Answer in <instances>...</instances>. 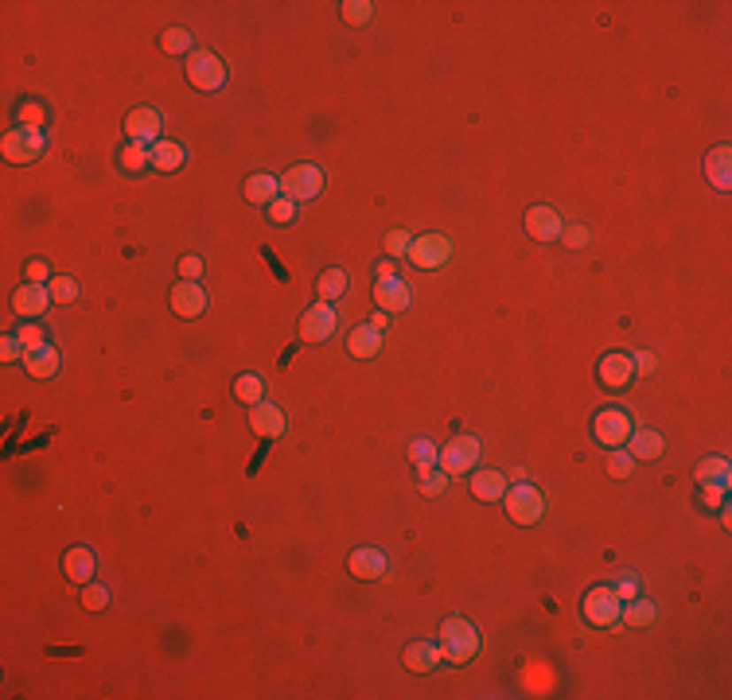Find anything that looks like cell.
Returning a JSON list of instances; mask_svg holds the SVG:
<instances>
[{
	"mask_svg": "<svg viewBox=\"0 0 732 700\" xmlns=\"http://www.w3.org/2000/svg\"><path fill=\"white\" fill-rule=\"evenodd\" d=\"M436 646H441V658L444 665H467L475 654H480V630H475L467 619L460 615H448L441 623V638H436Z\"/></svg>",
	"mask_w": 732,
	"mask_h": 700,
	"instance_id": "6da1fadb",
	"label": "cell"
},
{
	"mask_svg": "<svg viewBox=\"0 0 732 700\" xmlns=\"http://www.w3.org/2000/svg\"><path fill=\"white\" fill-rule=\"evenodd\" d=\"M503 506H506V518L514 521V526H538L542 514H545V498L538 487H530L526 479L511 482L503 495Z\"/></svg>",
	"mask_w": 732,
	"mask_h": 700,
	"instance_id": "7a4b0ae2",
	"label": "cell"
},
{
	"mask_svg": "<svg viewBox=\"0 0 732 700\" xmlns=\"http://www.w3.org/2000/svg\"><path fill=\"white\" fill-rule=\"evenodd\" d=\"M620 611H623V599L616 596V588H612V584H597V588L589 591V596L581 599L584 623L597 627V630L616 627V623H620Z\"/></svg>",
	"mask_w": 732,
	"mask_h": 700,
	"instance_id": "3957f363",
	"label": "cell"
},
{
	"mask_svg": "<svg viewBox=\"0 0 732 700\" xmlns=\"http://www.w3.org/2000/svg\"><path fill=\"white\" fill-rule=\"evenodd\" d=\"M631 428H636V424H631V412L623 405H604V409H597V417H592V436H597V443L608 451L623 448Z\"/></svg>",
	"mask_w": 732,
	"mask_h": 700,
	"instance_id": "277c9868",
	"label": "cell"
},
{
	"mask_svg": "<svg viewBox=\"0 0 732 700\" xmlns=\"http://www.w3.org/2000/svg\"><path fill=\"white\" fill-rule=\"evenodd\" d=\"M324 191V172H320V164H292L285 175H281V195L292 203H308V199H316V195Z\"/></svg>",
	"mask_w": 732,
	"mask_h": 700,
	"instance_id": "5b68a950",
	"label": "cell"
},
{
	"mask_svg": "<svg viewBox=\"0 0 732 700\" xmlns=\"http://www.w3.org/2000/svg\"><path fill=\"white\" fill-rule=\"evenodd\" d=\"M188 82L203 94L222 90V86H227V63L214 51H207V47H199V51L188 58Z\"/></svg>",
	"mask_w": 732,
	"mask_h": 700,
	"instance_id": "8992f818",
	"label": "cell"
},
{
	"mask_svg": "<svg viewBox=\"0 0 732 700\" xmlns=\"http://www.w3.org/2000/svg\"><path fill=\"white\" fill-rule=\"evenodd\" d=\"M4 160L8 164H16V167H24V164H32L43 156V148H47V136L43 129H24V125H16L12 133H4Z\"/></svg>",
	"mask_w": 732,
	"mask_h": 700,
	"instance_id": "52a82bcc",
	"label": "cell"
},
{
	"mask_svg": "<svg viewBox=\"0 0 732 700\" xmlns=\"http://www.w3.org/2000/svg\"><path fill=\"white\" fill-rule=\"evenodd\" d=\"M480 451H483V443L480 436H456L452 443H444L441 448V471L448 479L452 475H467V471H475V463H480Z\"/></svg>",
	"mask_w": 732,
	"mask_h": 700,
	"instance_id": "ba28073f",
	"label": "cell"
},
{
	"mask_svg": "<svg viewBox=\"0 0 732 700\" xmlns=\"http://www.w3.org/2000/svg\"><path fill=\"white\" fill-rule=\"evenodd\" d=\"M335 331H339V308L335 304L320 300V304H312V308H304V315H300V339L304 342H327Z\"/></svg>",
	"mask_w": 732,
	"mask_h": 700,
	"instance_id": "9c48e42d",
	"label": "cell"
},
{
	"mask_svg": "<svg viewBox=\"0 0 732 700\" xmlns=\"http://www.w3.org/2000/svg\"><path fill=\"white\" fill-rule=\"evenodd\" d=\"M448 258H452V242H448L444 234H421V238H413V245H409V261L421 273L444 269Z\"/></svg>",
	"mask_w": 732,
	"mask_h": 700,
	"instance_id": "30bf717a",
	"label": "cell"
},
{
	"mask_svg": "<svg viewBox=\"0 0 732 700\" xmlns=\"http://www.w3.org/2000/svg\"><path fill=\"white\" fill-rule=\"evenodd\" d=\"M160 133H164V117L160 110H152V105H141V110H133L129 117H125V136L136 144H156L160 141Z\"/></svg>",
	"mask_w": 732,
	"mask_h": 700,
	"instance_id": "8fae6325",
	"label": "cell"
},
{
	"mask_svg": "<svg viewBox=\"0 0 732 700\" xmlns=\"http://www.w3.org/2000/svg\"><path fill=\"white\" fill-rule=\"evenodd\" d=\"M597 378L604 389H628L636 381V366H631V354L623 350H608L597 366Z\"/></svg>",
	"mask_w": 732,
	"mask_h": 700,
	"instance_id": "7c38bea8",
	"label": "cell"
},
{
	"mask_svg": "<svg viewBox=\"0 0 732 700\" xmlns=\"http://www.w3.org/2000/svg\"><path fill=\"white\" fill-rule=\"evenodd\" d=\"M172 312L180 315V319H199V315L207 312V288H203L199 281H180L172 288Z\"/></svg>",
	"mask_w": 732,
	"mask_h": 700,
	"instance_id": "4fadbf2b",
	"label": "cell"
},
{
	"mask_svg": "<svg viewBox=\"0 0 732 700\" xmlns=\"http://www.w3.org/2000/svg\"><path fill=\"white\" fill-rule=\"evenodd\" d=\"M51 304L55 300H51V288H47V284H19L12 292V312L19 319H39Z\"/></svg>",
	"mask_w": 732,
	"mask_h": 700,
	"instance_id": "5bb4252c",
	"label": "cell"
},
{
	"mask_svg": "<svg viewBox=\"0 0 732 700\" xmlns=\"http://www.w3.org/2000/svg\"><path fill=\"white\" fill-rule=\"evenodd\" d=\"M250 428H253V436H261V440H281L285 436V428H289V420L277 405L258 401V405H250Z\"/></svg>",
	"mask_w": 732,
	"mask_h": 700,
	"instance_id": "9a60e30c",
	"label": "cell"
},
{
	"mask_svg": "<svg viewBox=\"0 0 732 700\" xmlns=\"http://www.w3.org/2000/svg\"><path fill=\"white\" fill-rule=\"evenodd\" d=\"M374 304H378V312L397 315V312H405L409 304H413V292H409V284H405L402 277H378V284H374Z\"/></svg>",
	"mask_w": 732,
	"mask_h": 700,
	"instance_id": "2e32d148",
	"label": "cell"
},
{
	"mask_svg": "<svg viewBox=\"0 0 732 700\" xmlns=\"http://www.w3.org/2000/svg\"><path fill=\"white\" fill-rule=\"evenodd\" d=\"M526 230H530L534 242H558L565 222L553 206H530V211H526Z\"/></svg>",
	"mask_w": 732,
	"mask_h": 700,
	"instance_id": "e0dca14e",
	"label": "cell"
},
{
	"mask_svg": "<svg viewBox=\"0 0 732 700\" xmlns=\"http://www.w3.org/2000/svg\"><path fill=\"white\" fill-rule=\"evenodd\" d=\"M63 572H66V580L71 584H78V588H86L90 580L97 576V553L90 545H74L71 553L63 557Z\"/></svg>",
	"mask_w": 732,
	"mask_h": 700,
	"instance_id": "ac0fdd59",
	"label": "cell"
},
{
	"mask_svg": "<svg viewBox=\"0 0 732 700\" xmlns=\"http://www.w3.org/2000/svg\"><path fill=\"white\" fill-rule=\"evenodd\" d=\"M58 366H63V354H58L55 342H39V347H32L24 354V370L32 373V378H39V381L55 378Z\"/></svg>",
	"mask_w": 732,
	"mask_h": 700,
	"instance_id": "d6986e66",
	"label": "cell"
},
{
	"mask_svg": "<svg viewBox=\"0 0 732 700\" xmlns=\"http://www.w3.org/2000/svg\"><path fill=\"white\" fill-rule=\"evenodd\" d=\"M347 568H351V576H355V580H382L386 576V553H382V549L363 545V549L351 553Z\"/></svg>",
	"mask_w": 732,
	"mask_h": 700,
	"instance_id": "ffe728a7",
	"label": "cell"
},
{
	"mask_svg": "<svg viewBox=\"0 0 732 700\" xmlns=\"http://www.w3.org/2000/svg\"><path fill=\"white\" fill-rule=\"evenodd\" d=\"M441 665H444L441 646L428 642V638L405 646V669H409V673H433V669H441Z\"/></svg>",
	"mask_w": 732,
	"mask_h": 700,
	"instance_id": "44dd1931",
	"label": "cell"
},
{
	"mask_svg": "<svg viewBox=\"0 0 732 700\" xmlns=\"http://www.w3.org/2000/svg\"><path fill=\"white\" fill-rule=\"evenodd\" d=\"M623 448L631 451V459H636V463H639V459L651 463V459H659L662 451H667V443H662V436H659L655 428H631V436H628V443H623Z\"/></svg>",
	"mask_w": 732,
	"mask_h": 700,
	"instance_id": "7402d4cb",
	"label": "cell"
},
{
	"mask_svg": "<svg viewBox=\"0 0 732 700\" xmlns=\"http://www.w3.org/2000/svg\"><path fill=\"white\" fill-rule=\"evenodd\" d=\"M705 175L717 191H728L732 187V148L728 144H717L713 152L705 156Z\"/></svg>",
	"mask_w": 732,
	"mask_h": 700,
	"instance_id": "603a6c76",
	"label": "cell"
},
{
	"mask_svg": "<svg viewBox=\"0 0 732 700\" xmlns=\"http://www.w3.org/2000/svg\"><path fill=\"white\" fill-rule=\"evenodd\" d=\"M188 164V148H183L180 141H156L152 144V167L156 172H164V175H172V172H180V167Z\"/></svg>",
	"mask_w": 732,
	"mask_h": 700,
	"instance_id": "cb8c5ba5",
	"label": "cell"
},
{
	"mask_svg": "<svg viewBox=\"0 0 732 700\" xmlns=\"http://www.w3.org/2000/svg\"><path fill=\"white\" fill-rule=\"evenodd\" d=\"M242 195H246L250 203H258V206H269L273 199H281V175H269V172L250 175L246 187H242Z\"/></svg>",
	"mask_w": 732,
	"mask_h": 700,
	"instance_id": "d4e9b609",
	"label": "cell"
},
{
	"mask_svg": "<svg viewBox=\"0 0 732 700\" xmlns=\"http://www.w3.org/2000/svg\"><path fill=\"white\" fill-rule=\"evenodd\" d=\"M506 487H511V479L503 475V471H475L472 475V495L480 498V502H495V498H503L506 495Z\"/></svg>",
	"mask_w": 732,
	"mask_h": 700,
	"instance_id": "484cf974",
	"label": "cell"
},
{
	"mask_svg": "<svg viewBox=\"0 0 732 700\" xmlns=\"http://www.w3.org/2000/svg\"><path fill=\"white\" fill-rule=\"evenodd\" d=\"M347 350L355 354V358H378V354H382V335L370 327V323H363V327H355L347 335Z\"/></svg>",
	"mask_w": 732,
	"mask_h": 700,
	"instance_id": "4316f807",
	"label": "cell"
},
{
	"mask_svg": "<svg viewBox=\"0 0 732 700\" xmlns=\"http://www.w3.org/2000/svg\"><path fill=\"white\" fill-rule=\"evenodd\" d=\"M620 623L623 627H651L655 623V604H651V599H643V596H636V599H628V604H623V611H620Z\"/></svg>",
	"mask_w": 732,
	"mask_h": 700,
	"instance_id": "83f0119b",
	"label": "cell"
},
{
	"mask_svg": "<svg viewBox=\"0 0 732 700\" xmlns=\"http://www.w3.org/2000/svg\"><path fill=\"white\" fill-rule=\"evenodd\" d=\"M234 397H238L242 405L266 401V378H261V373H238V378H234Z\"/></svg>",
	"mask_w": 732,
	"mask_h": 700,
	"instance_id": "f1b7e54d",
	"label": "cell"
},
{
	"mask_svg": "<svg viewBox=\"0 0 732 700\" xmlns=\"http://www.w3.org/2000/svg\"><path fill=\"white\" fill-rule=\"evenodd\" d=\"M117 164L125 167V172H144V167H152V148L149 144H136V141H125V148L117 152Z\"/></svg>",
	"mask_w": 732,
	"mask_h": 700,
	"instance_id": "f546056e",
	"label": "cell"
},
{
	"mask_svg": "<svg viewBox=\"0 0 732 700\" xmlns=\"http://www.w3.org/2000/svg\"><path fill=\"white\" fill-rule=\"evenodd\" d=\"M316 292H320V300L335 304L339 296L347 292V269H324L320 273V281H316Z\"/></svg>",
	"mask_w": 732,
	"mask_h": 700,
	"instance_id": "4dcf8cb0",
	"label": "cell"
},
{
	"mask_svg": "<svg viewBox=\"0 0 732 700\" xmlns=\"http://www.w3.org/2000/svg\"><path fill=\"white\" fill-rule=\"evenodd\" d=\"M728 471H732V463L725 456H709V459H701L697 463V482H717V487H728Z\"/></svg>",
	"mask_w": 732,
	"mask_h": 700,
	"instance_id": "1f68e13d",
	"label": "cell"
},
{
	"mask_svg": "<svg viewBox=\"0 0 732 700\" xmlns=\"http://www.w3.org/2000/svg\"><path fill=\"white\" fill-rule=\"evenodd\" d=\"M160 47H164V55H195V39L188 27H168V32L160 35Z\"/></svg>",
	"mask_w": 732,
	"mask_h": 700,
	"instance_id": "d6a6232c",
	"label": "cell"
},
{
	"mask_svg": "<svg viewBox=\"0 0 732 700\" xmlns=\"http://www.w3.org/2000/svg\"><path fill=\"white\" fill-rule=\"evenodd\" d=\"M409 459H413L417 471H428V467H436V459H441V448H436L433 440L417 436L413 443H409Z\"/></svg>",
	"mask_w": 732,
	"mask_h": 700,
	"instance_id": "836d02e7",
	"label": "cell"
},
{
	"mask_svg": "<svg viewBox=\"0 0 732 700\" xmlns=\"http://www.w3.org/2000/svg\"><path fill=\"white\" fill-rule=\"evenodd\" d=\"M339 12H343V19L351 27H366L370 19H374V4H370V0H343Z\"/></svg>",
	"mask_w": 732,
	"mask_h": 700,
	"instance_id": "e575fe53",
	"label": "cell"
},
{
	"mask_svg": "<svg viewBox=\"0 0 732 700\" xmlns=\"http://www.w3.org/2000/svg\"><path fill=\"white\" fill-rule=\"evenodd\" d=\"M16 125H24V129H43V125H47V110L39 102H19L16 105Z\"/></svg>",
	"mask_w": 732,
	"mask_h": 700,
	"instance_id": "d590c367",
	"label": "cell"
},
{
	"mask_svg": "<svg viewBox=\"0 0 732 700\" xmlns=\"http://www.w3.org/2000/svg\"><path fill=\"white\" fill-rule=\"evenodd\" d=\"M728 487H717V482H697V506L701 510H720L725 506Z\"/></svg>",
	"mask_w": 732,
	"mask_h": 700,
	"instance_id": "8d00e7d4",
	"label": "cell"
},
{
	"mask_svg": "<svg viewBox=\"0 0 732 700\" xmlns=\"http://www.w3.org/2000/svg\"><path fill=\"white\" fill-rule=\"evenodd\" d=\"M47 288H51L55 304H74L78 300V281L74 277H51L47 281Z\"/></svg>",
	"mask_w": 732,
	"mask_h": 700,
	"instance_id": "74e56055",
	"label": "cell"
},
{
	"mask_svg": "<svg viewBox=\"0 0 732 700\" xmlns=\"http://www.w3.org/2000/svg\"><path fill=\"white\" fill-rule=\"evenodd\" d=\"M631 471H636V459H631V451H628V448H612V451H608V475L628 479Z\"/></svg>",
	"mask_w": 732,
	"mask_h": 700,
	"instance_id": "f35d334b",
	"label": "cell"
},
{
	"mask_svg": "<svg viewBox=\"0 0 732 700\" xmlns=\"http://www.w3.org/2000/svg\"><path fill=\"white\" fill-rule=\"evenodd\" d=\"M417 475H421V495H428V498H436V495H444V490H448V475L441 467L417 471Z\"/></svg>",
	"mask_w": 732,
	"mask_h": 700,
	"instance_id": "ab89813d",
	"label": "cell"
},
{
	"mask_svg": "<svg viewBox=\"0 0 732 700\" xmlns=\"http://www.w3.org/2000/svg\"><path fill=\"white\" fill-rule=\"evenodd\" d=\"M82 607L86 611H105V607H110V588L94 584V580H90V584L82 588Z\"/></svg>",
	"mask_w": 732,
	"mask_h": 700,
	"instance_id": "60d3db41",
	"label": "cell"
},
{
	"mask_svg": "<svg viewBox=\"0 0 732 700\" xmlns=\"http://www.w3.org/2000/svg\"><path fill=\"white\" fill-rule=\"evenodd\" d=\"M616 596L623 599V604H628V599H636V596H643V580H639V572H620V580L616 584Z\"/></svg>",
	"mask_w": 732,
	"mask_h": 700,
	"instance_id": "b9f144b4",
	"label": "cell"
},
{
	"mask_svg": "<svg viewBox=\"0 0 732 700\" xmlns=\"http://www.w3.org/2000/svg\"><path fill=\"white\" fill-rule=\"evenodd\" d=\"M409 245H413V234H409V230H389L386 234V253H389V258H409Z\"/></svg>",
	"mask_w": 732,
	"mask_h": 700,
	"instance_id": "7bdbcfd3",
	"label": "cell"
},
{
	"mask_svg": "<svg viewBox=\"0 0 732 700\" xmlns=\"http://www.w3.org/2000/svg\"><path fill=\"white\" fill-rule=\"evenodd\" d=\"M558 242L565 245V250H584V245L592 242V234H589V226H565Z\"/></svg>",
	"mask_w": 732,
	"mask_h": 700,
	"instance_id": "ee69618b",
	"label": "cell"
},
{
	"mask_svg": "<svg viewBox=\"0 0 732 700\" xmlns=\"http://www.w3.org/2000/svg\"><path fill=\"white\" fill-rule=\"evenodd\" d=\"M269 219L277 222V226H289L292 219H297V203L285 199V195H281V199H273V203H269Z\"/></svg>",
	"mask_w": 732,
	"mask_h": 700,
	"instance_id": "f6af8a7d",
	"label": "cell"
},
{
	"mask_svg": "<svg viewBox=\"0 0 732 700\" xmlns=\"http://www.w3.org/2000/svg\"><path fill=\"white\" fill-rule=\"evenodd\" d=\"M24 354H27V347L16 339V335H4V339H0V362H19Z\"/></svg>",
	"mask_w": 732,
	"mask_h": 700,
	"instance_id": "bcb514c9",
	"label": "cell"
},
{
	"mask_svg": "<svg viewBox=\"0 0 732 700\" xmlns=\"http://www.w3.org/2000/svg\"><path fill=\"white\" fill-rule=\"evenodd\" d=\"M16 339L24 342L27 350H32V347H39V342H47V335H43V327H39V323H24V327L16 331Z\"/></svg>",
	"mask_w": 732,
	"mask_h": 700,
	"instance_id": "7dc6e473",
	"label": "cell"
},
{
	"mask_svg": "<svg viewBox=\"0 0 732 700\" xmlns=\"http://www.w3.org/2000/svg\"><path fill=\"white\" fill-rule=\"evenodd\" d=\"M180 277H183V281H199V277H203V258H199V253H188V258H180Z\"/></svg>",
	"mask_w": 732,
	"mask_h": 700,
	"instance_id": "c3c4849f",
	"label": "cell"
},
{
	"mask_svg": "<svg viewBox=\"0 0 732 700\" xmlns=\"http://www.w3.org/2000/svg\"><path fill=\"white\" fill-rule=\"evenodd\" d=\"M47 281H51L47 261H32V265H27V284H47Z\"/></svg>",
	"mask_w": 732,
	"mask_h": 700,
	"instance_id": "681fc988",
	"label": "cell"
},
{
	"mask_svg": "<svg viewBox=\"0 0 732 700\" xmlns=\"http://www.w3.org/2000/svg\"><path fill=\"white\" fill-rule=\"evenodd\" d=\"M631 366H636V373H655V354H647V350H639V354H631Z\"/></svg>",
	"mask_w": 732,
	"mask_h": 700,
	"instance_id": "f907efd6",
	"label": "cell"
},
{
	"mask_svg": "<svg viewBox=\"0 0 732 700\" xmlns=\"http://www.w3.org/2000/svg\"><path fill=\"white\" fill-rule=\"evenodd\" d=\"M370 327H374L378 335H382V331L389 327V312H374V315H370Z\"/></svg>",
	"mask_w": 732,
	"mask_h": 700,
	"instance_id": "816d5d0a",
	"label": "cell"
},
{
	"mask_svg": "<svg viewBox=\"0 0 732 700\" xmlns=\"http://www.w3.org/2000/svg\"><path fill=\"white\" fill-rule=\"evenodd\" d=\"M378 277H397V261H394V258L378 261Z\"/></svg>",
	"mask_w": 732,
	"mask_h": 700,
	"instance_id": "f5cc1de1",
	"label": "cell"
}]
</instances>
